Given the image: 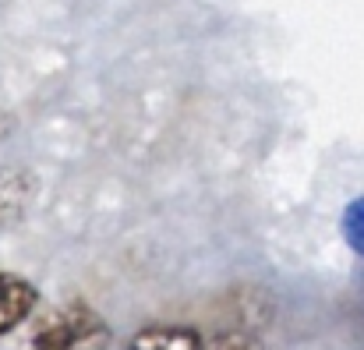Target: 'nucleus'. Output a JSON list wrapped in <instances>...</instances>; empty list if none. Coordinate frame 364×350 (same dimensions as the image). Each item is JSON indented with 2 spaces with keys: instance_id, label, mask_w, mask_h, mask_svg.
Returning a JSON list of instances; mask_svg holds the SVG:
<instances>
[{
  "instance_id": "nucleus-1",
  "label": "nucleus",
  "mask_w": 364,
  "mask_h": 350,
  "mask_svg": "<svg viewBox=\"0 0 364 350\" xmlns=\"http://www.w3.org/2000/svg\"><path fill=\"white\" fill-rule=\"evenodd\" d=\"M110 344L114 333L96 308L64 304L36 326L28 350H110Z\"/></svg>"
},
{
  "instance_id": "nucleus-2",
  "label": "nucleus",
  "mask_w": 364,
  "mask_h": 350,
  "mask_svg": "<svg viewBox=\"0 0 364 350\" xmlns=\"http://www.w3.org/2000/svg\"><path fill=\"white\" fill-rule=\"evenodd\" d=\"M36 304H39V294H36V287L25 276L0 272V336H7L18 326H25L32 319Z\"/></svg>"
},
{
  "instance_id": "nucleus-3",
  "label": "nucleus",
  "mask_w": 364,
  "mask_h": 350,
  "mask_svg": "<svg viewBox=\"0 0 364 350\" xmlns=\"http://www.w3.org/2000/svg\"><path fill=\"white\" fill-rule=\"evenodd\" d=\"M205 340L195 329L184 326H152L134 333V340L127 344V350H202Z\"/></svg>"
},
{
  "instance_id": "nucleus-4",
  "label": "nucleus",
  "mask_w": 364,
  "mask_h": 350,
  "mask_svg": "<svg viewBox=\"0 0 364 350\" xmlns=\"http://www.w3.org/2000/svg\"><path fill=\"white\" fill-rule=\"evenodd\" d=\"M28 191H32V184H28L25 174H7V177H0V223H4V227L21 216V209H25V202H28Z\"/></svg>"
},
{
  "instance_id": "nucleus-5",
  "label": "nucleus",
  "mask_w": 364,
  "mask_h": 350,
  "mask_svg": "<svg viewBox=\"0 0 364 350\" xmlns=\"http://www.w3.org/2000/svg\"><path fill=\"white\" fill-rule=\"evenodd\" d=\"M343 237H347V244L364 258V195L354 198V202L343 209Z\"/></svg>"
},
{
  "instance_id": "nucleus-6",
  "label": "nucleus",
  "mask_w": 364,
  "mask_h": 350,
  "mask_svg": "<svg viewBox=\"0 0 364 350\" xmlns=\"http://www.w3.org/2000/svg\"><path fill=\"white\" fill-rule=\"evenodd\" d=\"M202 350H262V347H258V340H255L251 333H244V329H223V333H216L213 340H205Z\"/></svg>"
},
{
  "instance_id": "nucleus-7",
  "label": "nucleus",
  "mask_w": 364,
  "mask_h": 350,
  "mask_svg": "<svg viewBox=\"0 0 364 350\" xmlns=\"http://www.w3.org/2000/svg\"><path fill=\"white\" fill-rule=\"evenodd\" d=\"M7 131H11V117H7V114H0V138H4Z\"/></svg>"
}]
</instances>
